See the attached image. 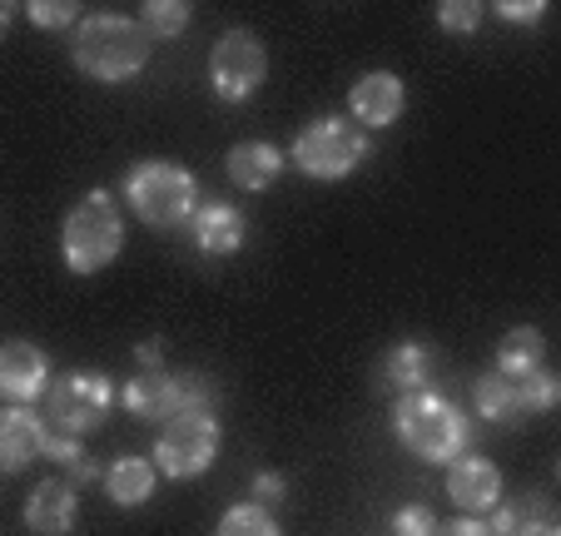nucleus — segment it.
<instances>
[{
	"label": "nucleus",
	"mask_w": 561,
	"mask_h": 536,
	"mask_svg": "<svg viewBox=\"0 0 561 536\" xmlns=\"http://www.w3.org/2000/svg\"><path fill=\"white\" fill-rule=\"evenodd\" d=\"M135 357H139V368H164V343H159V338H149V343H139L135 347Z\"/></svg>",
	"instance_id": "obj_32"
},
{
	"label": "nucleus",
	"mask_w": 561,
	"mask_h": 536,
	"mask_svg": "<svg viewBox=\"0 0 561 536\" xmlns=\"http://www.w3.org/2000/svg\"><path fill=\"white\" fill-rule=\"evenodd\" d=\"M139 15H145V31L149 35H159V41H174V35H184L194 5H190V0H149V5H139Z\"/></svg>",
	"instance_id": "obj_23"
},
{
	"label": "nucleus",
	"mask_w": 561,
	"mask_h": 536,
	"mask_svg": "<svg viewBox=\"0 0 561 536\" xmlns=\"http://www.w3.org/2000/svg\"><path fill=\"white\" fill-rule=\"evenodd\" d=\"M492 512H497L492 536H537V532H547V526H557V506L541 492H527V497H517V502H497Z\"/></svg>",
	"instance_id": "obj_18"
},
{
	"label": "nucleus",
	"mask_w": 561,
	"mask_h": 536,
	"mask_svg": "<svg viewBox=\"0 0 561 536\" xmlns=\"http://www.w3.org/2000/svg\"><path fill=\"white\" fill-rule=\"evenodd\" d=\"M284 492H288L284 472H259V477H254V497H259V506H264V502H284Z\"/></svg>",
	"instance_id": "obj_29"
},
{
	"label": "nucleus",
	"mask_w": 561,
	"mask_h": 536,
	"mask_svg": "<svg viewBox=\"0 0 561 536\" xmlns=\"http://www.w3.org/2000/svg\"><path fill=\"white\" fill-rule=\"evenodd\" d=\"M145 60H149V31L139 21H129V15L100 11V15H85L80 31H75V65L105 84L139 75Z\"/></svg>",
	"instance_id": "obj_2"
},
{
	"label": "nucleus",
	"mask_w": 561,
	"mask_h": 536,
	"mask_svg": "<svg viewBox=\"0 0 561 536\" xmlns=\"http://www.w3.org/2000/svg\"><path fill=\"white\" fill-rule=\"evenodd\" d=\"M368 159V135L363 125L339 115H323V119H308L294 139V164L304 169L308 179H343Z\"/></svg>",
	"instance_id": "obj_6"
},
{
	"label": "nucleus",
	"mask_w": 561,
	"mask_h": 536,
	"mask_svg": "<svg viewBox=\"0 0 561 536\" xmlns=\"http://www.w3.org/2000/svg\"><path fill=\"white\" fill-rule=\"evenodd\" d=\"M214 457H219V422H214V412H180L154 437V472H164L170 482H190V477L209 472Z\"/></svg>",
	"instance_id": "obj_7"
},
{
	"label": "nucleus",
	"mask_w": 561,
	"mask_h": 536,
	"mask_svg": "<svg viewBox=\"0 0 561 536\" xmlns=\"http://www.w3.org/2000/svg\"><path fill=\"white\" fill-rule=\"evenodd\" d=\"M125 199L154 229H174L199 209V190H194V174L184 164L170 159H139L125 179Z\"/></svg>",
	"instance_id": "obj_5"
},
{
	"label": "nucleus",
	"mask_w": 561,
	"mask_h": 536,
	"mask_svg": "<svg viewBox=\"0 0 561 536\" xmlns=\"http://www.w3.org/2000/svg\"><path fill=\"white\" fill-rule=\"evenodd\" d=\"M5 31H11V5H0V41H5Z\"/></svg>",
	"instance_id": "obj_33"
},
{
	"label": "nucleus",
	"mask_w": 561,
	"mask_h": 536,
	"mask_svg": "<svg viewBox=\"0 0 561 536\" xmlns=\"http://www.w3.org/2000/svg\"><path fill=\"white\" fill-rule=\"evenodd\" d=\"M403 105H408V90L392 70H368L363 80H353V90H348L353 125H368V129L392 125V119L403 115Z\"/></svg>",
	"instance_id": "obj_12"
},
{
	"label": "nucleus",
	"mask_w": 561,
	"mask_h": 536,
	"mask_svg": "<svg viewBox=\"0 0 561 536\" xmlns=\"http://www.w3.org/2000/svg\"><path fill=\"white\" fill-rule=\"evenodd\" d=\"M224 169H229V179L239 184V190L264 194L268 184L278 179V169H284V155H278L274 145H264V139H244V145H233V149H229Z\"/></svg>",
	"instance_id": "obj_17"
},
{
	"label": "nucleus",
	"mask_w": 561,
	"mask_h": 536,
	"mask_svg": "<svg viewBox=\"0 0 561 536\" xmlns=\"http://www.w3.org/2000/svg\"><path fill=\"white\" fill-rule=\"evenodd\" d=\"M60 249H65V269L70 274H100L105 263H115L119 249H125V219H119L115 194L90 190L85 199L75 204L65 214Z\"/></svg>",
	"instance_id": "obj_3"
},
{
	"label": "nucleus",
	"mask_w": 561,
	"mask_h": 536,
	"mask_svg": "<svg viewBox=\"0 0 561 536\" xmlns=\"http://www.w3.org/2000/svg\"><path fill=\"white\" fill-rule=\"evenodd\" d=\"M472 402H477V412H482L488 422H512V418L522 412V402H517V383L502 378V373H488V378H477Z\"/></svg>",
	"instance_id": "obj_21"
},
{
	"label": "nucleus",
	"mask_w": 561,
	"mask_h": 536,
	"mask_svg": "<svg viewBox=\"0 0 561 536\" xmlns=\"http://www.w3.org/2000/svg\"><path fill=\"white\" fill-rule=\"evenodd\" d=\"M154 463H145V457H115V463L105 467V492L115 506H145L149 497H154Z\"/></svg>",
	"instance_id": "obj_19"
},
{
	"label": "nucleus",
	"mask_w": 561,
	"mask_h": 536,
	"mask_svg": "<svg viewBox=\"0 0 561 536\" xmlns=\"http://www.w3.org/2000/svg\"><path fill=\"white\" fill-rule=\"evenodd\" d=\"M541 357H547V338H541V328L522 323V328H512V333L502 338V347H497V373L517 383V378H527V373L541 368Z\"/></svg>",
	"instance_id": "obj_20"
},
{
	"label": "nucleus",
	"mask_w": 561,
	"mask_h": 536,
	"mask_svg": "<svg viewBox=\"0 0 561 536\" xmlns=\"http://www.w3.org/2000/svg\"><path fill=\"white\" fill-rule=\"evenodd\" d=\"M75 506H80L75 487L65 477H50V482H41L25 497V526L35 536H65L75 526Z\"/></svg>",
	"instance_id": "obj_16"
},
{
	"label": "nucleus",
	"mask_w": 561,
	"mask_h": 536,
	"mask_svg": "<svg viewBox=\"0 0 561 536\" xmlns=\"http://www.w3.org/2000/svg\"><path fill=\"white\" fill-rule=\"evenodd\" d=\"M45 388H50V357L25 338L0 343V398L11 408H31Z\"/></svg>",
	"instance_id": "obj_10"
},
{
	"label": "nucleus",
	"mask_w": 561,
	"mask_h": 536,
	"mask_svg": "<svg viewBox=\"0 0 561 536\" xmlns=\"http://www.w3.org/2000/svg\"><path fill=\"white\" fill-rule=\"evenodd\" d=\"M497 15L512 25H537L541 15H547V0H502Z\"/></svg>",
	"instance_id": "obj_28"
},
{
	"label": "nucleus",
	"mask_w": 561,
	"mask_h": 536,
	"mask_svg": "<svg viewBox=\"0 0 561 536\" xmlns=\"http://www.w3.org/2000/svg\"><path fill=\"white\" fill-rule=\"evenodd\" d=\"M437 25L447 35H472L482 25V5H472V0H443L437 5Z\"/></svg>",
	"instance_id": "obj_25"
},
{
	"label": "nucleus",
	"mask_w": 561,
	"mask_h": 536,
	"mask_svg": "<svg viewBox=\"0 0 561 536\" xmlns=\"http://www.w3.org/2000/svg\"><path fill=\"white\" fill-rule=\"evenodd\" d=\"M392 432L413 457L423 463H453V457L467 453V437H472V422L462 418L457 402H447L443 392H408L398 398V412H392Z\"/></svg>",
	"instance_id": "obj_1"
},
{
	"label": "nucleus",
	"mask_w": 561,
	"mask_h": 536,
	"mask_svg": "<svg viewBox=\"0 0 561 536\" xmlns=\"http://www.w3.org/2000/svg\"><path fill=\"white\" fill-rule=\"evenodd\" d=\"M268 75V50L254 31H224L209 50V84L219 100H249Z\"/></svg>",
	"instance_id": "obj_9"
},
{
	"label": "nucleus",
	"mask_w": 561,
	"mask_h": 536,
	"mask_svg": "<svg viewBox=\"0 0 561 536\" xmlns=\"http://www.w3.org/2000/svg\"><path fill=\"white\" fill-rule=\"evenodd\" d=\"M433 532H437V516H433V506H423V502L403 506V512L392 516V536H433Z\"/></svg>",
	"instance_id": "obj_26"
},
{
	"label": "nucleus",
	"mask_w": 561,
	"mask_h": 536,
	"mask_svg": "<svg viewBox=\"0 0 561 536\" xmlns=\"http://www.w3.org/2000/svg\"><path fill=\"white\" fill-rule=\"evenodd\" d=\"M557 398H561V378H557V373L537 368V373H527V378H517L522 412H551V408H557Z\"/></svg>",
	"instance_id": "obj_24"
},
{
	"label": "nucleus",
	"mask_w": 561,
	"mask_h": 536,
	"mask_svg": "<svg viewBox=\"0 0 561 536\" xmlns=\"http://www.w3.org/2000/svg\"><path fill=\"white\" fill-rule=\"evenodd\" d=\"M190 224H194V243H199V253H209V259H229V253H239L244 239H249L244 214L233 209V204H224V199L199 204V209L190 214Z\"/></svg>",
	"instance_id": "obj_14"
},
{
	"label": "nucleus",
	"mask_w": 561,
	"mask_h": 536,
	"mask_svg": "<svg viewBox=\"0 0 561 536\" xmlns=\"http://www.w3.org/2000/svg\"><path fill=\"white\" fill-rule=\"evenodd\" d=\"M433 536H492V526L482 516H457V522H443Z\"/></svg>",
	"instance_id": "obj_30"
},
{
	"label": "nucleus",
	"mask_w": 561,
	"mask_h": 536,
	"mask_svg": "<svg viewBox=\"0 0 561 536\" xmlns=\"http://www.w3.org/2000/svg\"><path fill=\"white\" fill-rule=\"evenodd\" d=\"M115 408V383L100 368H75L45 388V437L85 442Z\"/></svg>",
	"instance_id": "obj_4"
},
{
	"label": "nucleus",
	"mask_w": 561,
	"mask_h": 536,
	"mask_svg": "<svg viewBox=\"0 0 561 536\" xmlns=\"http://www.w3.org/2000/svg\"><path fill=\"white\" fill-rule=\"evenodd\" d=\"M537 536H561V522H557V526H547V532H537Z\"/></svg>",
	"instance_id": "obj_34"
},
{
	"label": "nucleus",
	"mask_w": 561,
	"mask_h": 536,
	"mask_svg": "<svg viewBox=\"0 0 561 536\" xmlns=\"http://www.w3.org/2000/svg\"><path fill=\"white\" fill-rule=\"evenodd\" d=\"M45 457V422L31 408H0V477H15Z\"/></svg>",
	"instance_id": "obj_13"
},
{
	"label": "nucleus",
	"mask_w": 561,
	"mask_h": 536,
	"mask_svg": "<svg viewBox=\"0 0 561 536\" xmlns=\"http://www.w3.org/2000/svg\"><path fill=\"white\" fill-rule=\"evenodd\" d=\"M75 15H80V11H75L70 0H35V5H31V21L41 25V31H65Z\"/></svg>",
	"instance_id": "obj_27"
},
{
	"label": "nucleus",
	"mask_w": 561,
	"mask_h": 536,
	"mask_svg": "<svg viewBox=\"0 0 561 536\" xmlns=\"http://www.w3.org/2000/svg\"><path fill=\"white\" fill-rule=\"evenodd\" d=\"M65 467H70V477H65V482H70V487H85V482H95V477H105V472H100L95 463H90L85 453L75 457V463H65Z\"/></svg>",
	"instance_id": "obj_31"
},
{
	"label": "nucleus",
	"mask_w": 561,
	"mask_h": 536,
	"mask_svg": "<svg viewBox=\"0 0 561 536\" xmlns=\"http://www.w3.org/2000/svg\"><path fill=\"white\" fill-rule=\"evenodd\" d=\"M209 402L214 392L199 373L149 368L125 383V412L139 422H164V418H180V412H209Z\"/></svg>",
	"instance_id": "obj_8"
},
{
	"label": "nucleus",
	"mask_w": 561,
	"mask_h": 536,
	"mask_svg": "<svg viewBox=\"0 0 561 536\" xmlns=\"http://www.w3.org/2000/svg\"><path fill=\"white\" fill-rule=\"evenodd\" d=\"M433 378H437V353L427 343H398L388 357H382V373H378V383L388 392H398V398L427 392Z\"/></svg>",
	"instance_id": "obj_15"
},
{
	"label": "nucleus",
	"mask_w": 561,
	"mask_h": 536,
	"mask_svg": "<svg viewBox=\"0 0 561 536\" xmlns=\"http://www.w3.org/2000/svg\"><path fill=\"white\" fill-rule=\"evenodd\" d=\"M214 536H284V532H278V522L268 516V506L239 502V506H229V512L219 516V532Z\"/></svg>",
	"instance_id": "obj_22"
},
{
	"label": "nucleus",
	"mask_w": 561,
	"mask_h": 536,
	"mask_svg": "<svg viewBox=\"0 0 561 536\" xmlns=\"http://www.w3.org/2000/svg\"><path fill=\"white\" fill-rule=\"evenodd\" d=\"M447 497L462 506V516H482L502 502V472L477 453H462L447 463Z\"/></svg>",
	"instance_id": "obj_11"
}]
</instances>
